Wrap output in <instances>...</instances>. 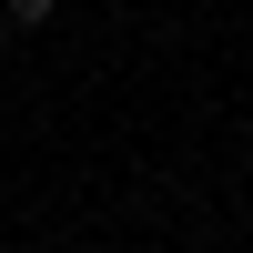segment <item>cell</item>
Masks as SVG:
<instances>
[{
    "label": "cell",
    "mask_w": 253,
    "mask_h": 253,
    "mask_svg": "<svg viewBox=\"0 0 253 253\" xmlns=\"http://www.w3.org/2000/svg\"><path fill=\"white\" fill-rule=\"evenodd\" d=\"M10 20H20V31H41V20H51V0H10Z\"/></svg>",
    "instance_id": "1"
}]
</instances>
